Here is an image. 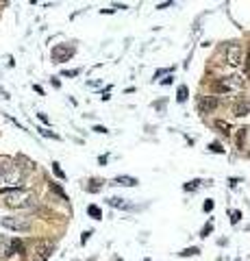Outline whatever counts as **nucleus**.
<instances>
[{
	"instance_id": "nucleus-22",
	"label": "nucleus",
	"mask_w": 250,
	"mask_h": 261,
	"mask_svg": "<svg viewBox=\"0 0 250 261\" xmlns=\"http://www.w3.org/2000/svg\"><path fill=\"white\" fill-rule=\"evenodd\" d=\"M213 209V200H207V203H204V211H211Z\"/></svg>"
},
{
	"instance_id": "nucleus-21",
	"label": "nucleus",
	"mask_w": 250,
	"mask_h": 261,
	"mask_svg": "<svg viewBox=\"0 0 250 261\" xmlns=\"http://www.w3.org/2000/svg\"><path fill=\"white\" fill-rule=\"evenodd\" d=\"M209 148H211V150H213V153H224V150H222V148H220V144H211V146H209Z\"/></svg>"
},
{
	"instance_id": "nucleus-4",
	"label": "nucleus",
	"mask_w": 250,
	"mask_h": 261,
	"mask_svg": "<svg viewBox=\"0 0 250 261\" xmlns=\"http://www.w3.org/2000/svg\"><path fill=\"white\" fill-rule=\"evenodd\" d=\"M2 227L11 231H28L31 229V218H2Z\"/></svg>"
},
{
	"instance_id": "nucleus-9",
	"label": "nucleus",
	"mask_w": 250,
	"mask_h": 261,
	"mask_svg": "<svg viewBox=\"0 0 250 261\" xmlns=\"http://www.w3.org/2000/svg\"><path fill=\"white\" fill-rule=\"evenodd\" d=\"M139 181L133 177H116L113 179V185H120V187H135Z\"/></svg>"
},
{
	"instance_id": "nucleus-13",
	"label": "nucleus",
	"mask_w": 250,
	"mask_h": 261,
	"mask_svg": "<svg viewBox=\"0 0 250 261\" xmlns=\"http://www.w3.org/2000/svg\"><path fill=\"white\" fill-rule=\"evenodd\" d=\"M185 98H187V87L181 85V87H178V94H176V100L178 103H185Z\"/></svg>"
},
{
	"instance_id": "nucleus-7",
	"label": "nucleus",
	"mask_w": 250,
	"mask_h": 261,
	"mask_svg": "<svg viewBox=\"0 0 250 261\" xmlns=\"http://www.w3.org/2000/svg\"><path fill=\"white\" fill-rule=\"evenodd\" d=\"M216 107H218V98H213V96H204V98H200V103H198V109L202 113L213 111Z\"/></svg>"
},
{
	"instance_id": "nucleus-1",
	"label": "nucleus",
	"mask_w": 250,
	"mask_h": 261,
	"mask_svg": "<svg viewBox=\"0 0 250 261\" xmlns=\"http://www.w3.org/2000/svg\"><path fill=\"white\" fill-rule=\"evenodd\" d=\"M0 194L4 196V205L11 209H33L37 205V196L31 189H24V187L0 189Z\"/></svg>"
},
{
	"instance_id": "nucleus-17",
	"label": "nucleus",
	"mask_w": 250,
	"mask_h": 261,
	"mask_svg": "<svg viewBox=\"0 0 250 261\" xmlns=\"http://www.w3.org/2000/svg\"><path fill=\"white\" fill-rule=\"evenodd\" d=\"M216 127H218V129H222V130H224V133H226V135L231 133V127H228L226 122H216Z\"/></svg>"
},
{
	"instance_id": "nucleus-16",
	"label": "nucleus",
	"mask_w": 250,
	"mask_h": 261,
	"mask_svg": "<svg viewBox=\"0 0 250 261\" xmlns=\"http://www.w3.org/2000/svg\"><path fill=\"white\" fill-rule=\"evenodd\" d=\"M181 255L183 257H192V255H198V248H185Z\"/></svg>"
},
{
	"instance_id": "nucleus-25",
	"label": "nucleus",
	"mask_w": 250,
	"mask_h": 261,
	"mask_svg": "<svg viewBox=\"0 0 250 261\" xmlns=\"http://www.w3.org/2000/svg\"><path fill=\"white\" fill-rule=\"evenodd\" d=\"M0 224H2V220H0Z\"/></svg>"
},
{
	"instance_id": "nucleus-12",
	"label": "nucleus",
	"mask_w": 250,
	"mask_h": 261,
	"mask_svg": "<svg viewBox=\"0 0 250 261\" xmlns=\"http://www.w3.org/2000/svg\"><path fill=\"white\" fill-rule=\"evenodd\" d=\"M87 213L92 215L94 220H100V218H102V211H100V209L96 207V205H89V207H87Z\"/></svg>"
},
{
	"instance_id": "nucleus-20",
	"label": "nucleus",
	"mask_w": 250,
	"mask_h": 261,
	"mask_svg": "<svg viewBox=\"0 0 250 261\" xmlns=\"http://www.w3.org/2000/svg\"><path fill=\"white\" fill-rule=\"evenodd\" d=\"M198 183H200V181H192L189 185H185V189H196V187H198Z\"/></svg>"
},
{
	"instance_id": "nucleus-2",
	"label": "nucleus",
	"mask_w": 250,
	"mask_h": 261,
	"mask_svg": "<svg viewBox=\"0 0 250 261\" xmlns=\"http://www.w3.org/2000/svg\"><path fill=\"white\" fill-rule=\"evenodd\" d=\"M22 183V172L16 165V161L2 157L0 159V189H4V185H9V189H16Z\"/></svg>"
},
{
	"instance_id": "nucleus-8",
	"label": "nucleus",
	"mask_w": 250,
	"mask_h": 261,
	"mask_svg": "<svg viewBox=\"0 0 250 261\" xmlns=\"http://www.w3.org/2000/svg\"><path fill=\"white\" fill-rule=\"evenodd\" d=\"M52 255V244H39L35 250V261H46Z\"/></svg>"
},
{
	"instance_id": "nucleus-24",
	"label": "nucleus",
	"mask_w": 250,
	"mask_h": 261,
	"mask_svg": "<svg viewBox=\"0 0 250 261\" xmlns=\"http://www.w3.org/2000/svg\"><path fill=\"white\" fill-rule=\"evenodd\" d=\"M94 130H96V133H102V135H104V133H109V130L104 129V127H94Z\"/></svg>"
},
{
	"instance_id": "nucleus-14",
	"label": "nucleus",
	"mask_w": 250,
	"mask_h": 261,
	"mask_svg": "<svg viewBox=\"0 0 250 261\" xmlns=\"http://www.w3.org/2000/svg\"><path fill=\"white\" fill-rule=\"evenodd\" d=\"M52 172H54V174H57V177H59V179H66V174H63V170H61V168H59V163H57V161H54V163H52Z\"/></svg>"
},
{
	"instance_id": "nucleus-6",
	"label": "nucleus",
	"mask_w": 250,
	"mask_h": 261,
	"mask_svg": "<svg viewBox=\"0 0 250 261\" xmlns=\"http://www.w3.org/2000/svg\"><path fill=\"white\" fill-rule=\"evenodd\" d=\"M74 54V48H66V46H54L52 48V59L57 63H61V61H66V59H70Z\"/></svg>"
},
{
	"instance_id": "nucleus-11",
	"label": "nucleus",
	"mask_w": 250,
	"mask_h": 261,
	"mask_svg": "<svg viewBox=\"0 0 250 261\" xmlns=\"http://www.w3.org/2000/svg\"><path fill=\"white\" fill-rule=\"evenodd\" d=\"M109 205H111V207H120V209H131V205L124 203V198H118V196L109 198Z\"/></svg>"
},
{
	"instance_id": "nucleus-18",
	"label": "nucleus",
	"mask_w": 250,
	"mask_h": 261,
	"mask_svg": "<svg viewBox=\"0 0 250 261\" xmlns=\"http://www.w3.org/2000/svg\"><path fill=\"white\" fill-rule=\"evenodd\" d=\"M211 231H213V224H211V222H209V224H207V227H204V229H202V237H207V235H209V233H211Z\"/></svg>"
},
{
	"instance_id": "nucleus-5",
	"label": "nucleus",
	"mask_w": 250,
	"mask_h": 261,
	"mask_svg": "<svg viewBox=\"0 0 250 261\" xmlns=\"http://www.w3.org/2000/svg\"><path fill=\"white\" fill-rule=\"evenodd\" d=\"M242 57H244V50L239 44H228L226 46V61L231 63V65H239L242 63Z\"/></svg>"
},
{
	"instance_id": "nucleus-19",
	"label": "nucleus",
	"mask_w": 250,
	"mask_h": 261,
	"mask_svg": "<svg viewBox=\"0 0 250 261\" xmlns=\"http://www.w3.org/2000/svg\"><path fill=\"white\" fill-rule=\"evenodd\" d=\"M231 215H233V218H231V222H233V224L237 222L239 218H242V213H239V211H231Z\"/></svg>"
},
{
	"instance_id": "nucleus-23",
	"label": "nucleus",
	"mask_w": 250,
	"mask_h": 261,
	"mask_svg": "<svg viewBox=\"0 0 250 261\" xmlns=\"http://www.w3.org/2000/svg\"><path fill=\"white\" fill-rule=\"evenodd\" d=\"M63 74H66V77H76L78 70H68V72H63Z\"/></svg>"
},
{
	"instance_id": "nucleus-3",
	"label": "nucleus",
	"mask_w": 250,
	"mask_h": 261,
	"mask_svg": "<svg viewBox=\"0 0 250 261\" xmlns=\"http://www.w3.org/2000/svg\"><path fill=\"white\" fill-rule=\"evenodd\" d=\"M244 87V78L233 74V77H224L216 83V89L218 92H239Z\"/></svg>"
},
{
	"instance_id": "nucleus-15",
	"label": "nucleus",
	"mask_w": 250,
	"mask_h": 261,
	"mask_svg": "<svg viewBox=\"0 0 250 261\" xmlns=\"http://www.w3.org/2000/svg\"><path fill=\"white\" fill-rule=\"evenodd\" d=\"M50 189H52L54 194H59V196H61V198H66V192H63V189L59 187V185H54V183H52V185H50Z\"/></svg>"
},
{
	"instance_id": "nucleus-10",
	"label": "nucleus",
	"mask_w": 250,
	"mask_h": 261,
	"mask_svg": "<svg viewBox=\"0 0 250 261\" xmlns=\"http://www.w3.org/2000/svg\"><path fill=\"white\" fill-rule=\"evenodd\" d=\"M248 113H250V100H248V103H239L237 107H235V115H237V118L248 115Z\"/></svg>"
}]
</instances>
